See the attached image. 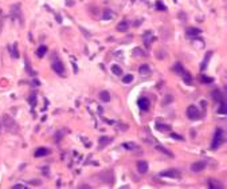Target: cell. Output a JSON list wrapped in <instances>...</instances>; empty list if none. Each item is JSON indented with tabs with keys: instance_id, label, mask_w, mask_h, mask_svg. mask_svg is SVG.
<instances>
[{
	"instance_id": "6da1fadb",
	"label": "cell",
	"mask_w": 227,
	"mask_h": 189,
	"mask_svg": "<svg viewBox=\"0 0 227 189\" xmlns=\"http://www.w3.org/2000/svg\"><path fill=\"white\" fill-rule=\"evenodd\" d=\"M223 143V129L218 127L215 130V134H214V139H212V145H211V149H218Z\"/></svg>"
},
{
	"instance_id": "7a4b0ae2",
	"label": "cell",
	"mask_w": 227,
	"mask_h": 189,
	"mask_svg": "<svg viewBox=\"0 0 227 189\" xmlns=\"http://www.w3.org/2000/svg\"><path fill=\"white\" fill-rule=\"evenodd\" d=\"M187 117L190 120H199L200 117H202V113L199 111V109L191 105V106H188L187 109Z\"/></svg>"
},
{
	"instance_id": "3957f363",
	"label": "cell",
	"mask_w": 227,
	"mask_h": 189,
	"mask_svg": "<svg viewBox=\"0 0 227 189\" xmlns=\"http://www.w3.org/2000/svg\"><path fill=\"white\" fill-rule=\"evenodd\" d=\"M3 121H4V122H3V124H4V126H5V127H7V129H8V130H18V126H16V124H15V121H14V120H12V118H11V117H8V116H4L3 117Z\"/></svg>"
},
{
	"instance_id": "277c9868",
	"label": "cell",
	"mask_w": 227,
	"mask_h": 189,
	"mask_svg": "<svg viewBox=\"0 0 227 189\" xmlns=\"http://www.w3.org/2000/svg\"><path fill=\"white\" fill-rule=\"evenodd\" d=\"M52 70H54L57 74H61V75L65 73V66H63L61 59H57V61L52 63Z\"/></svg>"
},
{
	"instance_id": "5b68a950",
	"label": "cell",
	"mask_w": 227,
	"mask_h": 189,
	"mask_svg": "<svg viewBox=\"0 0 227 189\" xmlns=\"http://www.w3.org/2000/svg\"><path fill=\"white\" fill-rule=\"evenodd\" d=\"M160 176H163V177H169V178H180V172H177V170H175V169H171V170L161 172Z\"/></svg>"
},
{
	"instance_id": "8992f818",
	"label": "cell",
	"mask_w": 227,
	"mask_h": 189,
	"mask_svg": "<svg viewBox=\"0 0 227 189\" xmlns=\"http://www.w3.org/2000/svg\"><path fill=\"white\" fill-rule=\"evenodd\" d=\"M206 168V162H203V161H199V162H195V164H192L191 165V170L192 172H202V170Z\"/></svg>"
},
{
	"instance_id": "52a82bcc",
	"label": "cell",
	"mask_w": 227,
	"mask_h": 189,
	"mask_svg": "<svg viewBox=\"0 0 227 189\" xmlns=\"http://www.w3.org/2000/svg\"><path fill=\"white\" fill-rule=\"evenodd\" d=\"M137 105H138V107H140L141 110H144L145 111V110H148L149 109V105L151 103H149V101L147 99V98H140V99L137 101Z\"/></svg>"
},
{
	"instance_id": "ba28073f",
	"label": "cell",
	"mask_w": 227,
	"mask_h": 189,
	"mask_svg": "<svg viewBox=\"0 0 227 189\" xmlns=\"http://www.w3.org/2000/svg\"><path fill=\"white\" fill-rule=\"evenodd\" d=\"M137 169L141 174H144L148 172V162L147 161H138L137 162Z\"/></svg>"
},
{
	"instance_id": "9c48e42d",
	"label": "cell",
	"mask_w": 227,
	"mask_h": 189,
	"mask_svg": "<svg viewBox=\"0 0 227 189\" xmlns=\"http://www.w3.org/2000/svg\"><path fill=\"white\" fill-rule=\"evenodd\" d=\"M185 34H187V36H190V38H194V36H196V35L200 34V30H199V28L188 27L187 30H185Z\"/></svg>"
},
{
	"instance_id": "30bf717a",
	"label": "cell",
	"mask_w": 227,
	"mask_h": 189,
	"mask_svg": "<svg viewBox=\"0 0 227 189\" xmlns=\"http://www.w3.org/2000/svg\"><path fill=\"white\" fill-rule=\"evenodd\" d=\"M48 153H50L48 149H46V148H39V149H36L35 150L34 156H35V157H43V156H47Z\"/></svg>"
},
{
	"instance_id": "8fae6325",
	"label": "cell",
	"mask_w": 227,
	"mask_h": 189,
	"mask_svg": "<svg viewBox=\"0 0 227 189\" xmlns=\"http://www.w3.org/2000/svg\"><path fill=\"white\" fill-rule=\"evenodd\" d=\"M212 98H214L215 101H218V102H222V101H224L223 94H222V91H220V90H214V91H212Z\"/></svg>"
},
{
	"instance_id": "7c38bea8",
	"label": "cell",
	"mask_w": 227,
	"mask_h": 189,
	"mask_svg": "<svg viewBox=\"0 0 227 189\" xmlns=\"http://www.w3.org/2000/svg\"><path fill=\"white\" fill-rule=\"evenodd\" d=\"M113 141V139L110 138V137H100V139H98V143H100V148H104L106 146L108 143H110Z\"/></svg>"
},
{
	"instance_id": "4fadbf2b",
	"label": "cell",
	"mask_w": 227,
	"mask_h": 189,
	"mask_svg": "<svg viewBox=\"0 0 227 189\" xmlns=\"http://www.w3.org/2000/svg\"><path fill=\"white\" fill-rule=\"evenodd\" d=\"M128 28H129V26H128L126 22H121V23L117 24V31H120V32H126Z\"/></svg>"
},
{
	"instance_id": "5bb4252c",
	"label": "cell",
	"mask_w": 227,
	"mask_h": 189,
	"mask_svg": "<svg viewBox=\"0 0 227 189\" xmlns=\"http://www.w3.org/2000/svg\"><path fill=\"white\" fill-rule=\"evenodd\" d=\"M100 99L104 101V102H109L110 101V94L106 91V90H102L101 93H100Z\"/></svg>"
},
{
	"instance_id": "9a60e30c",
	"label": "cell",
	"mask_w": 227,
	"mask_h": 189,
	"mask_svg": "<svg viewBox=\"0 0 227 189\" xmlns=\"http://www.w3.org/2000/svg\"><path fill=\"white\" fill-rule=\"evenodd\" d=\"M47 52V47L46 46H40L38 50H36V55H38V58H43L44 55Z\"/></svg>"
},
{
	"instance_id": "2e32d148",
	"label": "cell",
	"mask_w": 227,
	"mask_h": 189,
	"mask_svg": "<svg viewBox=\"0 0 227 189\" xmlns=\"http://www.w3.org/2000/svg\"><path fill=\"white\" fill-rule=\"evenodd\" d=\"M140 74L141 75H148L149 73H151V69H149V66L148 65H142V66H140Z\"/></svg>"
},
{
	"instance_id": "e0dca14e",
	"label": "cell",
	"mask_w": 227,
	"mask_h": 189,
	"mask_svg": "<svg viewBox=\"0 0 227 189\" xmlns=\"http://www.w3.org/2000/svg\"><path fill=\"white\" fill-rule=\"evenodd\" d=\"M208 188H211V189H222V185H220V182L211 180V181L208 182Z\"/></svg>"
},
{
	"instance_id": "ac0fdd59",
	"label": "cell",
	"mask_w": 227,
	"mask_h": 189,
	"mask_svg": "<svg viewBox=\"0 0 227 189\" xmlns=\"http://www.w3.org/2000/svg\"><path fill=\"white\" fill-rule=\"evenodd\" d=\"M110 70H112V73L116 74V75H121V74H122V69L118 65H113Z\"/></svg>"
},
{
	"instance_id": "d6986e66",
	"label": "cell",
	"mask_w": 227,
	"mask_h": 189,
	"mask_svg": "<svg viewBox=\"0 0 227 189\" xmlns=\"http://www.w3.org/2000/svg\"><path fill=\"white\" fill-rule=\"evenodd\" d=\"M183 81H184V83H185V85H191V83H192L191 75H190L188 73H185V71L183 73Z\"/></svg>"
},
{
	"instance_id": "ffe728a7",
	"label": "cell",
	"mask_w": 227,
	"mask_h": 189,
	"mask_svg": "<svg viewBox=\"0 0 227 189\" xmlns=\"http://www.w3.org/2000/svg\"><path fill=\"white\" fill-rule=\"evenodd\" d=\"M173 71H175L176 74H183L184 69H183V66H181L180 63H176V65L173 66Z\"/></svg>"
},
{
	"instance_id": "44dd1931",
	"label": "cell",
	"mask_w": 227,
	"mask_h": 189,
	"mask_svg": "<svg viewBox=\"0 0 227 189\" xmlns=\"http://www.w3.org/2000/svg\"><path fill=\"white\" fill-rule=\"evenodd\" d=\"M157 149L161 152V153H164V154H167L168 157H173V154H172V152H169L168 149H165V148H163V146H157Z\"/></svg>"
},
{
	"instance_id": "7402d4cb",
	"label": "cell",
	"mask_w": 227,
	"mask_h": 189,
	"mask_svg": "<svg viewBox=\"0 0 227 189\" xmlns=\"http://www.w3.org/2000/svg\"><path fill=\"white\" fill-rule=\"evenodd\" d=\"M156 127L159 130L164 131V130H171V126L169 125H161V124H156Z\"/></svg>"
},
{
	"instance_id": "603a6c76",
	"label": "cell",
	"mask_w": 227,
	"mask_h": 189,
	"mask_svg": "<svg viewBox=\"0 0 227 189\" xmlns=\"http://www.w3.org/2000/svg\"><path fill=\"white\" fill-rule=\"evenodd\" d=\"M105 20H110V19H113V12L112 11H105L104 12V16H102Z\"/></svg>"
},
{
	"instance_id": "cb8c5ba5",
	"label": "cell",
	"mask_w": 227,
	"mask_h": 189,
	"mask_svg": "<svg viewBox=\"0 0 227 189\" xmlns=\"http://www.w3.org/2000/svg\"><path fill=\"white\" fill-rule=\"evenodd\" d=\"M212 55V52H208L207 55H206V59H204V62L202 63V66H200V70H204V67H206V65L208 63V59H210V56Z\"/></svg>"
},
{
	"instance_id": "d4e9b609",
	"label": "cell",
	"mask_w": 227,
	"mask_h": 189,
	"mask_svg": "<svg viewBox=\"0 0 227 189\" xmlns=\"http://www.w3.org/2000/svg\"><path fill=\"white\" fill-rule=\"evenodd\" d=\"M132 81H133V75H132V74H128V75H125V77H124V79H122V82H124V83H130Z\"/></svg>"
},
{
	"instance_id": "484cf974",
	"label": "cell",
	"mask_w": 227,
	"mask_h": 189,
	"mask_svg": "<svg viewBox=\"0 0 227 189\" xmlns=\"http://www.w3.org/2000/svg\"><path fill=\"white\" fill-rule=\"evenodd\" d=\"M220 105H222V106H220V109L218 110V113H219V114H226V102H224V101H222V102H220Z\"/></svg>"
},
{
	"instance_id": "4316f807",
	"label": "cell",
	"mask_w": 227,
	"mask_h": 189,
	"mask_svg": "<svg viewBox=\"0 0 227 189\" xmlns=\"http://www.w3.org/2000/svg\"><path fill=\"white\" fill-rule=\"evenodd\" d=\"M11 52H12V56H14V58H19V52H18V48H16V44L12 46Z\"/></svg>"
},
{
	"instance_id": "83f0119b",
	"label": "cell",
	"mask_w": 227,
	"mask_h": 189,
	"mask_svg": "<svg viewBox=\"0 0 227 189\" xmlns=\"http://www.w3.org/2000/svg\"><path fill=\"white\" fill-rule=\"evenodd\" d=\"M200 81L203 82V83H211V82H212V78L206 77V75H202V77H200Z\"/></svg>"
},
{
	"instance_id": "f1b7e54d",
	"label": "cell",
	"mask_w": 227,
	"mask_h": 189,
	"mask_svg": "<svg viewBox=\"0 0 227 189\" xmlns=\"http://www.w3.org/2000/svg\"><path fill=\"white\" fill-rule=\"evenodd\" d=\"M124 146H125L126 149H137V146H136V145H133V143H130V142H126V143H124Z\"/></svg>"
},
{
	"instance_id": "f546056e",
	"label": "cell",
	"mask_w": 227,
	"mask_h": 189,
	"mask_svg": "<svg viewBox=\"0 0 227 189\" xmlns=\"http://www.w3.org/2000/svg\"><path fill=\"white\" fill-rule=\"evenodd\" d=\"M28 102H30V105H31V106H34V105H35V102H36V101H35V97L31 95V97H30V99H28Z\"/></svg>"
},
{
	"instance_id": "4dcf8cb0",
	"label": "cell",
	"mask_w": 227,
	"mask_h": 189,
	"mask_svg": "<svg viewBox=\"0 0 227 189\" xmlns=\"http://www.w3.org/2000/svg\"><path fill=\"white\" fill-rule=\"evenodd\" d=\"M117 130H128V126H126V125H118Z\"/></svg>"
},
{
	"instance_id": "1f68e13d",
	"label": "cell",
	"mask_w": 227,
	"mask_h": 189,
	"mask_svg": "<svg viewBox=\"0 0 227 189\" xmlns=\"http://www.w3.org/2000/svg\"><path fill=\"white\" fill-rule=\"evenodd\" d=\"M79 28H81V31H82L83 34H85V36H86V38H90V32H87V31H86V30H85V28H83V27H79Z\"/></svg>"
},
{
	"instance_id": "d6a6232c",
	"label": "cell",
	"mask_w": 227,
	"mask_h": 189,
	"mask_svg": "<svg viewBox=\"0 0 227 189\" xmlns=\"http://www.w3.org/2000/svg\"><path fill=\"white\" fill-rule=\"evenodd\" d=\"M133 54H134V55H137V54H141V55H142V56H144V55H145V52H144V51H140V48H136V50L133 51Z\"/></svg>"
},
{
	"instance_id": "836d02e7",
	"label": "cell",
	"mask_w": 227,
	"mask_h": 189,
	"mask_svg": "<svg viewBox=\"0 0 227 189\" xmlns=\"http://www.w3.org/2000/svg\"><path fill=\"white\" fill-rule=\"evenodd\" d=\"M157 8H159V10H161V11H163V10H165V7L163 5V4H161V1H157Z\"/></svg>"
},
{
	"instance_id": "e575fe53",
	"label": "cell",
	"mask_w": 227,
	"mask_h": 189,
	"mask_svg": "<svg viewBox=\"0 0 227 189\" xmlns=\"http://www.w3.org/2000/svg\"><path fill=\"white\" fill-rule=\"evenodd\" d=\"M171 137H172V138H176V139H183V137H180V135L175 134V133H172V134H171Z\"/></svg>"
},
{
	"instance_id": "d590c367",
	"label": "cell",
	"mask_w": 227,
	"mask_h": 189,
	"mask_svg": "<svg viewBox=\"0 0 227 189\" xmlns=\"http://www.w3.org/2000/svg\"><path fill=\"white\" fill-rule=\"evenodd\" d=\"M22 188H26V186L22 185V184H16V185H14V189H22Z\"/></svg>"
},
{
	"instance_id": "8d00e7d4",
	"label": "cell",
	"mask_w": 227,
	"mask_h": 189,
	"mask_svg": "<svg viewBox=\"0 0 227 189\" xmlns=\"http://www.w3.org/2000/svg\"><path fill=\"white\" fill-rule=\"evenodd\" d=\"M66 4H67V5H74V1H73V0H69Z\"/></svg>"
}]
</instances>
